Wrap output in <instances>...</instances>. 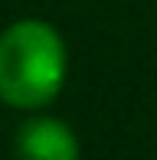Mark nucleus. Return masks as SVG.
<instances>
[{
	"mask_svg": "<svg viewBox=\"0 0 157 160\" xmlns=\"http://www.w3.org/2000/svg\"><path fill=\"white\" fill-rule=\"evenodd\" d=\"M69 75L66 39L46 20H17L0 33V101L20 111L53 105Z\"/></svg>",
	"mask_w": 157,
	"mask_h": 160,
	"instance_id": "obj_1",
	"label": "nucleus"
},
{
	"mask_svg": "<svg viewBox=\"0 0 157 160\" xmlns=\"http://www.w3.org/2000/svg\"><path fill=\"white\" fill-rule=\"evenodd\" d=\"M20 160H78V137L53 114H33L17 131Z\"/></svg>",
	"mask_w": 157,
	"mask_h": 160,
	"instance_id": "obj_2",
	"label": "nucleus"
}]
</instances>
